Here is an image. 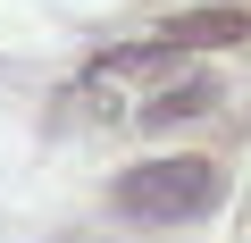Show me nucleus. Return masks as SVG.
<instances>
[{
  "instance_id": "obj_1",
  "label": "nucleus",
  "mask_w": 251,
  "mask_h": 243,
  "mask_svg": "<svg viewBox=\"0 0 251 243\" xmlns=\"http://www.w3.org/2000/svg\"><path fill=\"white\" fill-rule=\"evenodd\" d=\"M109 201H117L126 218H143V226H184V218H209V210L226 201V176H218L209 160L176 151V160H143V168H126V176L109 185Z\"/></svg>"
},
{
  "instance_id": "obj_2",
  "label": "nucleus",
  "mask_w": 251,
  "mask_h": 243,
  "mask_svg": "<svg viewBox=\"0 0 251 243\" xmlns=\"http://www.w3.org/2000/svg\"><path fill=\"white\" fill-rule=\"evenodd\" d=\"M159 34H168L176 51H234V42H251V9H234V0H209V9L168 17Z\"/></svg>"
},
{
  "instance_id": "obj_3",
  "label": "nucleus",
  "mask_w": 251,
  "mask_h": 243,
  "mask_svg": "<svg viewBox=\"0 0 251 243\" xmlns=\"http://www.w3.org/2000/svg\"><path fill=\"white\" fill-rule=\"evenodd\" d=\"M209 109H218V84H209V76H176L168 92L143 101V126H151V135H159V126H193V117H209Z\"/></svg>"
},
{
  "instance_id": "obj_4",
  "label": "nucleus",
  "mask_w": 251,
  "mask_h": 243,
  "mask_svg": "<svg viewBox=\"0 0 251 243\" xmlns=\"http://www.w3.org/2000/svg\"><path fill=\"white\" fill-rule=\"evenodd\" d=\"M168 67H176V42H168V34H151V42H134V51H109V59H100V76H143V84L168 76Z\"/></svg>"
}]
</instances>
